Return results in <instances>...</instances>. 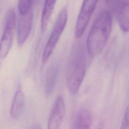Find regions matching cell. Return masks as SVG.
Listing matches in <instances>:
<instances>
[{
    "label": "cell",
    "mask_w": 129,
    "mask_h": 129,
    "mask_svg": "<svg viewBox=\"0 0 129 129\" xmlns=\"http://www.w3.org/2000/svg\"><path fill=\"white\" fill-rule=\"evenodd\" d=\"M59 69V63L58 61H55L47 70L46 72L44 90L46 96L50 97L53 94L55 87L56 80Z\"/></svg>",
    "instance_id": "cell-9"
},
{
    "label": "cell",
    "mask_w": 129,
    "mask_h": 129,
    "mask_svg": "<svg viewBox=\"0 0 129 129\" xmlns=\"http://www.w3.org/2000/svg\"><path fill=\"white\" fill-rule=\"evenodd\" d=\"M92 123V116L88 109L84 107L78 109L74 113L71 127L73 128H89Z\"/></svg>",
    "instance_id": "cell-8"
},
{
    "label": "cell",
    "mask_w": 129,
    "mask_h": 129,
    "mask_svg": "<svg viewBox=\"0 0 129 129\" xmlns=\"http://www.w3.org/2000/svg\"><path fill=\"white\" fill-rule=\"evenodd\" d=\"M24 106V96L20 90L17 91L13 97L11 108L10 115L12 118L18 119L23 111Z\"/></svg>",
    "instance_id": "cell-11"
},
{
    "label": "cell",
    "mask_w": 129,
    "mask_h": 129,
    "mask_svg": "<svg viewBox=\"0 0 129 129\" xmlns=\"http://www.w3.org/2000/svg\"><path fill=\"white\" fill-rule=\"evenodd\" d=\"M112 28V17L106 10L102 11L94 21L88 33L86 47L91 56L99 54L106 46Z\"/></svg>",
    "instance_id": "cell-2"
},
{
    "label": "cell",
    "mask_w": 129,
    "mask_h": 129,
    "mask_svg": "<svg viewBox=\"0 0 129 129\" xmlns=\"http://www.w3.org/2000/svg\"><path fill=\"white\" fill-rule=\"evenodd\" d=\"M121 128L129 129V102L124 112Z\"/></svg>",
    "instance_id": "cell-14"
},
{
    "label": "cell",
    "mask_w": 129,
    "mask_h": 129,
    "mask_svg": "<svg viewBox=\"0 0 129 129\" xmlns=\"http://www.w3.org/2000/svg\"><path fill=\"white\" fill-rule=\"evenodd\" d=\"M65 111L66 107L63 98L61 95H58L55 98L50 109L47 120V128H58L64 118Z\"/></svg>",
    "instance_id": "cell-6"
},
{
    "label": "cell",
    "mask_w": 129,
    "mask_h": 129,
    "mask_svg": "<svg viewBox=\"0 0 129 129\" xmlns=\"http://www.w3.org/2000/svg\"><path fill=\"white\" fill-rule=\"evenodd\" d=\"M16 14L14 9H10L6 15L5 26L1 41L0 56L5 58L9 53L12 45L16 26Z\"/></svg>",
    "instance_id": "cell-4"
},
{
    "label": "cell",
    "mask_w": 129,
    "mask_h": 129,
    "mask_svg": "<svg viewBox=\"0 0 129 129\" xmlns=\"http://www.w3.org/2000/svg\"><path fill=\"white\" fill-rule=\"evenodd\" d=\"M56 0H45L41 16V29L44 32L51 17Z\"/></svg>",
    "instance_id": "cell-12"
},
{
    "label": "cell",
    "mask_w": 129,
    "mask_h": 129,
    "mask_svg": "<svg viewBox=\"0 0 129 129\" xmlns=\"http://www.w3.org/2000/svg\"><path fill=\"white\" fill-rule=\"evenodd\" d=\"M99 0H83L77 19L75 35L77 38L83 34L96 8Z\"/></svg>",
    "instance_id": "cell-5"
},
{
    "label": "cell",
    "mask_w": 129,
    "mask_h": 129,
    "mask_svg": "<svg viewBox=\"0 0 129 129\" xmlns=\"http://www.w3.org/2000/svg\"><path fill=\"white\" fill-rule=\"evenodd\" d=\"M118 25L124 32L129 31V0H119L117 4Z\"/></svg>",
    "instance_id": "cell-10"
},
{
    "label": "cell",
    "mask_w": 129,
    "mask_h": 129,
    "mask_svg": "<svg viewBox=\"0 0 129 129\" xmlns=\"http://www.w3.org/2000/svg\"><path fill=\"white\" fill-rule=\"evenodd\" d=\"M68 21V11L63 8L59 12L53 25L49 39L43 51L41 61L45 63L52 53L55 47L62 34Z\"/></svg>",
    "instance_id": "cell-3"
},
{
    "label": "cell",
    "mask_w": 129,
    "mask_h": 129,
    "mask_svg": "<svg viewBox=\"0 0 129 129\" xmlns=\"http://www.w3.org/2000/svg\"><path fill=\"white\" fill-rule=\"evenodd\" d=\"M87 49L82 42L72 49L66 68V79L68 91L72 95L79 91L84 80L87 67Z\"/></svg>",
    "instance_id": "cell-1"
},
{
    "label": "cell",
    "mask_w": 129,
    "mask_h": 129,
    "mask_svg": "<svg viewBox=\"0 0 129 129\" xmlns=\"http://www.w3.org/2000/svg\"><path fill=\"white\" fill-rule=\"evenodd\" d=\"M105 2L106 4L108 6L111 7L114 4L115 2H116V0H105Z\"/></svg>",
    "instance_id": "cell-15"
},
{
    "label": "cell",
    "mask_w": 129,
    "mask_h": 129,
    "mask_svg": "<svg viewBox=\"0 0 129 129\" xmlns=\"http://www.w3.org/2000/svg\"><path fill=\"white\" fill-rule=\"evenodd\" d=\"M17 24V42L22 45L28 38L32 27L33 20V9L23 15H19Z\"/></svg>",
    "instance_id": "cell-7"
},
{
    "label": "cell",
    "mask_w": 129,
    "mask_h": 129,
    "mask_svg": "<svg viewBox=\"0 0 129 129\" xmlns=\"http://www.w3.org/2000/svg\"><path fill=\"white\" fill-rule=\"evenodd\" d=\"M35 0H18V9L19 15H23L32 9Z\"/></svg>",
    "instance_id": "cell-13"
}]
</instances>
